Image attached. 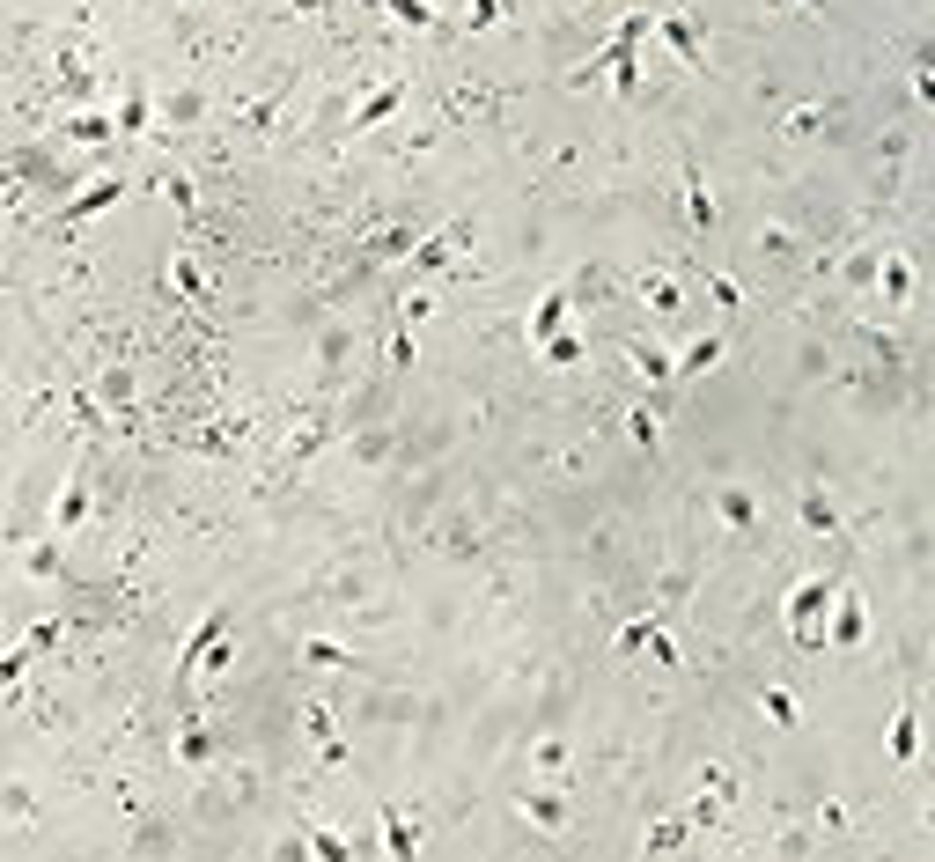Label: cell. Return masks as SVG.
Instances as JSON below:
<instances>
[{
  "mask_svg": "<svg viewBox=\"0 0 935 862\" xmlns=\"http://www.w3.org/2000/svg\"><path fill=\"white\" fill-rule=\"evenodd\" d=\"M817 605H833V582H803L796 589V641H803V649H817V627H810Z\"/></svg>",
  "mask_w": 935,
  "mask_h": 862,
  "instance_id": "1",
  "label": "cell"
},
{
  "mask_svg": "<svg viewBox=\"0 0 935 862\" xmlns=\"http://www.w3.org/2000/svg\"><path fill=\"white\" fill-rule=\"evenodd\" d=\"M714 354H722V340H700V347H692L678 369H685V376H700V369H714Z\"/></svg>",
  "mask_w": 935,
  "mask_h": 862,
  "instance_id": "2",
  "label": "cell"
},
{
  "mask_svg": "<svg viewBox=\"0 0 935 862\" xmlns=\"http://www.w3.org/2000/svg\"><path fill=\"white\" fill-rule=\"evenodd\" d=\"M103 199H119V185H96V192H89V199H74V206H67V222H81V214H96V206H103Z\"/></svg>",
  "mask_w": 935,
  "mask_h": 862,
  "instance_id": "3",
  "label": "cell"
}]
</instances>
